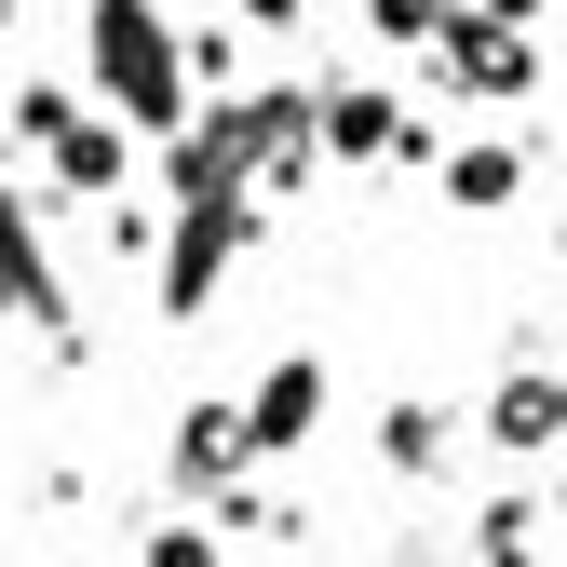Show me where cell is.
<instances>
[{"label": "cell", "mask_w": 567, "mask_h": 567, "mask_svg": "<svg viewBox=\"0 0 567 567\" xmlns=\"http://www.w3.org/2000/svg\"><path fill=\"white\" fill-rule=\"evenodd\" d=\"M311 135H324V163H392L405 109H392L379 82H338V95H311Z\"/></svg>", "instance_id": "277c9868"}, {"label": "cell", "mask_w": 567, "mask_h": 567, "mask_svg": "<svg viewBox=\"0 0 567 567\" xmlns=\"http://www.w3.org/2000/svg\"><path fill=\"white\" fill-rule=\"evenodd\" d=\"M460 14H473V0H365V28H379L392 54H433V41H446Z\"/></svg>", "instance_id": "8992f818"}, {"label": "cell", "mask_w": 567, "mask_h": 567, "mask_svg": "<svg viewBox=\"0 0 567 567\" xmlns=\"http://www.w3.org/2000/svg\"><path fill=\"white\" fill-rule=\"evenodd\" d=\"M433 176H446V203H460V217H501V203L527 189V135H460Z\"/></svg>", "instance_id": "5b68a950"}, {"label": "cell", "mask_w": 567, "mask_h": 567, "mask_svg": "<svg viewBox=\"0 0 567 567\" xmlns=\"http://www.w3.org/2000/svg\"><path fill=\"white\" fill-rule=\"evenodd\" d=\"M486 14H514V28H527V14H540V0H486Z\"/></svg>", "instance_id": "ba28073f"}, {"label": "cell", "mask_w": 567, "mask_h": 567, "mask_svg": "<svg viewBox=\"0 0 567 567\" xmlns=\"http://www.w3.org/2000/svg\"><path fill=\"white\" fill-rule=\"evenodd\" d=\"M82 82H95L109 122L150 135V150L203 122V68H189V28L163 0H82Z\"/></svg>", "instance_id": "6da1fadb"}, {"label": "cell", "mask_w": 567, "mask_h": 567, "mask_svg": "<svg viewBox=\"0 0 567 567\" xmlns=\"http://www.w3.org/2000/svg\"><path fill=\"white\" fill-rule=\"evenodd\" d=\"M14 135L41 150V176H54V189H82V203H109V189L135 176V150H150V135H135V122L82 109L68 82H28V95H14Z\"/></svg>", "instance_id": "7a4b0ae2"}, {"label": "cell", "mask_w": 567, "mask_h": 567, "mask_svg": "<svg viewBox=\"0 0 567 567\" xmlns=\"http://www.w3.org/2000/svg\"><path fill=\"white\" fill-rule=\"evenodd\" d=\"M0 28H14V0H0Z\"/></svg>", "instance_id": "9c48e42d"}, {"label": "cell", "mask_w": 567, "mask_h": 567, "mask_svg": "<svg viewBox=\"0 0 567 567\" xmlns=\"http://www.w3.org/2000/svg\"><path fill=\"white\" fill-rule=\"evenodd\" d=\"M433 68H446L460 95H486V109H527V82H540L527 28H514V14H486V0H473V14H460V28L433 41Z\"/></svg>", "instance_id": "3957f363"}, {"label": "cell", "mask_w": 567, "mask_h": 567, "mask_svg": "<svg viewBox=\"0 0 567 567\" xmlns=\"http://www.w3.org/2000/svg\"><path fill=\"white\" fill-rule=\"evenodd\" d=\"M298 14H311V0H244V28H270V41L298 28Z\"/></svg>", "instance_id": "52a82bcc"}]
</instances>
